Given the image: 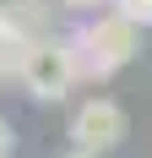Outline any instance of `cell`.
Returning <instances> with one entry per match:
<instances>
[{
  "label": "cell",
  "instance_id": "obj_6",
  "mask_svg": "<svg viewBox=\"0 0 152 158\" xmlns=\"http://www.w3.org/2000/svg\"><path fill=\"white\" fill-rule=\"evenodd\" d=\"M109 11H120V16H130L141 33L152 27V0H109Z\"/></svg>",
  "mask_w": 152,
  "mask_h": 158
},
{
  "label": "cell",
  "instance_id": "obj_9",
  "mask_svg": "<svg viewBox=\"0 0 152 158\" xmlns=\"http://www.w3.org/2000/svg\"><path fill=\"white\" fill-rule=\"evenodd\" d=\"M60 158H92V153H76V147H71V153H60Z\"/></svg>",
  "mask_w": 152,
  "mask_h": 158
},
{
  "label": "cell",
  "instance_id": "obj_7",
  "mask_svg": "<svg viewBox=\"0 0 152 158\" xmlns=\"http://www.w3.org/2000/svg\"><path fill=\"white\" fill-rule=\"evenodd\" d=\"M60 11H76V16H98V11H109V0H60Z\"/></svg>",
  "mask_w": 152,
  "mask_h": 158
},
{
  "label": "cell",
  "instance_id": "obj_3",
  "mask_svg": "<svg viewBox=\"0 0 152 158\" xmlns=\"http://www.w3.org/2000/svg\"><path fill=\"white\" fill-rule=\"evenodd\" d=\"M65 136H71L76 153L103 158V153H114V147L125 142V109L114 104V98L92 93V98H82V104H76V114H71V126H65Z\"/></svg>",
  "mask_w": 152,
  "mask_h": 158
},
{
  "label": "cell",
  "instance_id": "obj_1",
  "mask_svg": "<svg viewBox=\"0 0 152 158\" xmlns=\"http://www.w3.org/2000/svg\"><path fill=\"white\" fill-rule=\"evenodd\" d=\"M76 49H82V71L92 82H103V77L125 71L141 55V27L130 16H120V11H98V16H87L76 27Z\"/></svg>",
  "mask_w": 152,
  "mask_h": 158
},
{
  "label": "cell",
  "instance_id": "obj_4",
  "mask_svg": "<svg viewBox=\"0 0 152 158\" xmlns=\"http://www.w3.org/2000/svg\"><path fill=\"white\" fill-rule=\"evenodd\" d=\"M27 49H33V33L0 16V82H22V65H27Z\"/></svg>",
  "mask_w": 152,
  "mask_h": 158
},
{
  "label": "cell",
  "instance_id": "obj_8",
  "mask_svg": "<svg viewBox=\"0 0 152 158\" xmlns=\"http://www.w3.org/2000/svg\"><path fill=\"white\" fill-rule=\"evenodd\" d=\"M11 142H16V136H11V120L0 114V158H11Z\"/></svg>",
  "mask_w": 152,
  "mask_h": 158
},
{
  "label": "cell",
  "instance_id": "obj_2",
  "mask_svg": "<svg viewBox=\"0 0 152 158\" xmlns=\"http://www.w3.org/2000/svg\"><path fill=\"white\" fill-rule=\"evenodd\" d=\"M82 77H87V71H82L76 33H44V38H33L27 65H22V87H27L38 104H60Z\"/></svg>",
  "mask_w": 152,
  "mask_h": 158
},
{
  "label": "cell",
  "instance_id": "obj_5",
  "mask_svg": "<svg viewBox=\"0 0 152 158\" xmlns=\"http://www.w3.org/2000/svg\"><path fill=\"white\" fill-rule=\"evenodd\" d=\"M0 16L16 22V27H27L33 38L49 33V6H44V0H0Z\"/></svg>",
  "mask_w": 152,
  "mask_h": 158
}]
</instances>
